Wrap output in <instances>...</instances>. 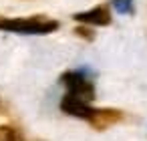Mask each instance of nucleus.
Segmentation results:
<instances>
[{
  "mask_svg": "<svg viewBox=\"0 0 147 141\" xmlns=\"http://www.w3.org/2000/svg\"><path fill=\"white\" fill-rule=\"evenodd\" d=\"M75 20H79V22H89V24H97V26H105V24L111 22V16H109V10H107L105 6H97V8H93V10L75 14Z\"/></svg>",
  "mask_w": 147,
  "mask_h": 141,
  "instance_id": "7ed1b4c3",
  "label": "nucleus"
},
{
  "mask_svg": "<svg viewBox=\"0 0 147 141\" xmlns=\"http://www.w3.org/2000/svg\"><path fill=\"white\" fill-rule=\"evenodd\" d=\"M0 141H16V133L10 127H0Z\"/></svg>",
  "mask_w": 147,
  "mask_h": 141,
  "instance_id": "20e7f679",
  "label": "nucleus"
},
{
  "mask_svg": "<svg viewBox=\"0 0 147 141\" xmlns=\"http://www.w3.org/2000/svg\"><path fill=\"white\" fill-rule=\"evenodd\" d=\"M59 28L57 20L30 16V18H2L0 16V30L22 32V34H47Z\"/></svg>",
  "mask_w": 147,
  "mask_h": 141,
  "instance_id": "f03ea898",
  "label": "nucleus"
},
{
  "mask_svg": "<svg viewBox=\"0 0 147 141\" xmlns=\"http://www.w3.org/2000/svg\"><path fill=\"white\" fill-rule=\"evenodd\" d=\"M63 83L67 87V95L61 101V109L73 117L93 121L99 111L91 107L95 99V87H93V81L87 77V73L71 71L63 77Z\"/></svg>",
  "mask_w": 147,
  "mask_h": 141,
  "instance_id": "f257e3e1",
  "label": "nucleus"
}]
</instances>
